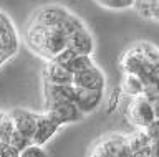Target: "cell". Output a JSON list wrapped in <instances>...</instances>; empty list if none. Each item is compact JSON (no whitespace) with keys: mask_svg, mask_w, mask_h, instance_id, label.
<instances>
[{"mask_svg":"<svg viewBox=\"0 0 159 157\" xmlns=\"http://www.w3.org/2000/svg\"><path fill=\"white\" fill-rule=\"evenodd\" d=\"M20 45H22V35L13 18L0 8V68L17 56Z\"/></svg>","mask_w":159,"mask_h":157,"instance_id":"cell-2","label":"cell"},{"mask_svg":"<svg viewBox=\"0 0 159 157\" xmlns=\"http://www.w3.org/2000/svg\"><path fill=\"white\" fill-rule=\"evenodd\" d=\"M96 5L106 8L111 12H124L129 8H134L136 0H93Z\"/></svg>","mask_w":159,"mask_h":157,"instance_id":"cell-11","label":"cell"},{"mask_svg":"<svg viewBox=\"0 0 159 157\" xmlns=\"http://www.w3.org/2000/svg\"><path fill=\"white\" fill-rule=\"evenodd\" d=\"M76 88V86H75ZM104 99V91H94V89H81L76 88V106L84 116L91 114L99 107V104Z\"/></svg>","mask_w":159,"mask_h":157,"instance_id":"cell-9","label":"cell"},{"mask_svg":"<svg viewBox=\"0 0 159 157\" xmlns=\"http://www.w3.org/2000/svg\"><path fill=\"white\" fill-rule=\"evenodd\" d=\"M124 117L134 129H146L154 121H157L152 101L144 94L136 96V98H126Z\"/></svg>","mask_w":159,"mask_h":157,"instance_id":"cell-3","label":"cell"},{"mask_svg":"<svg viewBox=\"0 0 159 157\" xmlns=\"http://www.w3.org/2000/svg\"><path fill=\"white\" fill-rule=\"evenodd\" d=\"M38 114L40 112L25 109V107H13V109L8 111V116L13 122L15 131H17L22 137H25L28 142H32V144H33L35 129H37Z\"/></svg>","mask_w":159,"mask_h":157,"instance_id":"cell-5","label":"cell"},{"mask_svg":"<svg viewBox=\"0 0 159 157\" xmlns=\"http://www.w3.org/2000/svg\"><path fill=\"white\" fill-rule=\"evenodd\" d=\"M43 112H47L57 119L61 126H66V124H73V122H80L83 121L84 116L80 107L76 106V102L73 101H43Z\"/></svg>","mask_w":159,"mask_h":157,"instance_id":"cell-4","label":"cell"},{"mask_svg":"<svg viewBox=\"0 0 159 157\" xmlns=\"http://www.w3.org/2000/svg\"><path fill=\"white\" fill-rule=\"evenodd\" d=\"M61 124L53 119L47 112H40L38 114V121H37V129H35V136H33V144L37 146H45L55 137V134L61 129Z\"/></svg>","mask_w":159,"mask_h":157,"instance_id":"cell-7","label":"cell"},{"mask_svg":"<svg viewBox=\"0 0 159 157\" xmlns=\"http://www.w3.org/2000/svg\"><path fill=\"white\" fill-rule=\"evenodd\" d=\"M20 157H48V152L43 149V146L32 144L20 152Z\"/></svg>","mask_w":159,"mask_h":157,"instance_id":"cell-12","label":"cell"},{"mask_svg":"<svg viewBox=\"0 0 159 157\" xmlns=\"http://www.w3.org/2000/svg\"><path fill=\"white\" fill-rule=\"evenodd\" d=\"M86 27V22L70 7L48 2L30 12L20 35L22 43L33 55L52 61L70 48L73 37Z\"/></svg>","mask_w":159,"mask_h":157,"instance_id":"cell-1","label":"cell"},{"mask_svg":"<svg viewBox=\"0 0 159 157\" xmlns=\"http://www.w3.org/2000/svg\"><path fill=\"white\" fill-rule=\"evenodd\" d=\"M157 121H159V119H157Z\"/></svg>","mask_w":159,"mask_h":157,"instance_id":"cell-14","label":"cell"},{"mask_svg":"<svg viewBox=\"0 0 159 157\" xmlns=\"http://www.w3.org/2000/svg\"><path fill=\"white\" fill-rule=\"evenodd\" d=\"M144 81L136 75H123L121 83V93L126 98H136L144 94Z\"/></svg>","mask_w":159,"mask_h":157,"instance_id":"cell-10","label":"cell"},{"mask_svg":"<svg viewBox=\"0 0 159 157\" xmlns=\"http://www.w3.org/2000/svg\"><path fill=\"white\" fill-rule=\"evenodd\" d=\"M73 86L81 89H94L106 93V75L96 63L73 75Z\"/></svg>","mask_w":159,"mask_h":157,"instance_id":"cell-6","label":"cell"},{"mask_svg":"<svg viewBox=\"0 0 159 157\" xmlns=\"http://www.w3.org/2000/svg\"><path fill=\"white\" fill-rule=\"evenodd\" d=\"M20 149H17V147H13L12 144L8 146H3L2 150H0V157H20Z\"/></svg>","mask_w":159,"mask_h":157,"instance_id":"cell-13","label":"cell"},{"mask_svg":"<svg viewBox=\"0 0 159 157\" xmlns=\"http://www.w3.org/2000/svg\"><path fill=\"white\" fill-rule=\"evenodd\" d=\"M42 83L48 85H73V73L58 61H45L42 71Z\"/></svg>","mask_w":159,"mask_h":157,"instance_id":"cell-8","label":"cell"}]
</instances>
